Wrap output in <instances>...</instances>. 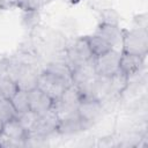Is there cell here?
I'll return each mask as SVG.
<instances>
[{"label":"cell","instance_id":"cell-1","mask_svg":"<svg viewBox=\"0 0 148 148\" xmlns=\"http://www.w3.org/2000/svg\"><path fill=\"white\" fill-rule=\"evenodd\" d=\"M64 51H65V61L71 67V69H73L74 67H76L82 62H86L95 58L92 56V52L89 47L86 37L74 39L67 45V47Z\"/></svg>","mask_w":148,"mask_h":148},{"label":"cell","instance_id":"cell-2","mask_svg":"<svg viewBox=\"0 0 148 148\" xmlns=\"http://www.w3.org/2000/svg\"><path fill=\"white\" fill-rule=\"evenodd\" d=\"M123 52L146 56L148 47V35L146 29L136 28L124 32L123 36Z\"/></svg>","mask_w":148,"mask_h":148},{"label":"cell","instance_id":"cell-3","mask_svg":"<svg viewBox=\"0 0 148 148\" xmlns=\"http://www.w3.org/2000/svg\"><path fill=\"white\" fill-rule=\"evenodd\" d=\"M72 83L67 82L66 80L58 77L51 73H47L45 71H42L38 76L37 81V88L43 90L45 94H47L53 101L60 98L64 90Z\"/></svg>","mask_w":148,"mask_h":148},{"label":"cell","instance_id":"cell-4","mask_svg":"<svg viewBox=\"0 0 148 148\" xmlns=\"http://www.w3.org/2000/svg\"><path fill=\"white\" fill-rule=\"evenodd\" d=\"M58 125H59V119L51 108L50 110H47V111H45L38 116L36 124L27 133H31V134L47 139L52 134L57 133Z\"/></svg>","mask_w":148,"mask_h":148},{"label":"cell","instance_id":"cell-5","mask_svg":"<svg viewBox=\"0 0 148 148\" xmlns=\"http://www.w3.org/2000/svg\"><path fill=\"white\" fill-rule=\"evenodd\" d=\"M120 52L118 50H109L108 52L95 57V68L98 75L111 76L119 71Z\"/></svg>","mask_w":148,"mask_h":148},{"label":"cell","instance_id":"cell-6","mask_svg":"<svg viewBox=\"0 0 148 148\" xmlns=\"http://www.w3.org/2000/svg\"><path fill=\"white\" fill-rule=\"evenodd\" d=\"M103 105L101 101L94 98H81V102L77 106V113L81 119L92 126L104 113Z\"/></svg>","mask_w":148,"mask_h":148},{"label":"cell","instance_id":"cell-7","mask_svg":"<svg viewBox=\"0 0 148 148\" xmlns=\"http://www.w3.org/2000/svg\"><path fill=\"white\" fill-rule=\"evenodd\" d=\"M42 72L37 69V67L35 65H29V64H23L22 69L16 79V84L18 89L25 90V91H30L34 88L37 87V81H38V76L39 73Z\"/></svg>","mask_w":148,"mask_h":148},{"label":"cell","instance_id":"cell-8","mask_svg":"<svg viewBox=\"0 0 148 148\" xmlns=\"http://www.w3.org/2000/svg\"><path fill=\"white\" fill-rule=\"evenodd\" d=\"M28 95H29L30 110L37 112L38 114L50 110L53 105V99L37 87L34 88L32 90L28 91Z\"/></svg>","mask_w":148,"mask_h":148},{"label":"cell","instance_id":"cell-9","mask_svg":"<svg viewBox=\"0 0 148 148\" xmlns=\"http://www.w3.org/2000/svg\"><path fill=\"white\" fill-rule=\"evenodd\" d=\"M145 58L146 56L123 52L119 60V71L127 74L128 76L136 72H140L145 67Z\"/></svg>","mask_w":148,"mask_h":148},{"label":"cell","instance_id":"cell-10","mask_svg":"<svg viewBox=\"0 0 148 148\" xmlns=\"http://www.w3.org/2000/svg\"><path fill=\"white\" fill-rule=\"evenodd\" d=\"M97 75L95 68V58L82 62L72 69V83L75 86L86 83Z\"/></svg>","mask_w":148,"mask_h":148},{"label":"cell","instance_id":"cell-11","mask_svg":"<svg viewBox=\"0 0 148 148\" xmlns=\"http://www.w3.org/2000/svg\"><path fill=\"white\" fill-rule=\"evenodd\" d=\"M96 34L99 35L102 38H104L111 45V47L113 50H118V47L123 45L124 32L120 30V28L118 25L102 23L98 27V30Z\"/></svg>","mask_w":148,"mask_h":148},{"label":"cell","instance_id":"cell-12","mask_svg":"<svg viewBox=\"0 0 148 148\" xmlns=\"http://www.w3.org/2000/svg\"><path fill=\"white\" fill-rule=\"evenodd\" d=\"M90 127L91 126L88 123H86L83 119H81L80 116H76L69 119L60 120L57 128V133L60 135H74L86 130H89Z\"/></svg>","mask_w":148,"mask_h":148},{"label":"cell","instance_id":"cell-13","mask_svg":"<svg viewBox=\"0 0 148 148\" xmlns=\"http://www.w3.org/2000/svg\"><path fill=\"white\" fill-rule=\"evenodd\" d=\"M42 71L51 73L58 77L66 80L67 82L72 83V69L65 61V59H52L51 61L46 62Z\"/></svg>","mask_w":148,"mask_h":148},{"label":"cell","instance_id":"cell-14","mask_svg":"<svg viewBox=\"0 0 148 148\" xmlns=\"http://www.w3.org/2000/svg\"><path fill=\"white\" fill-rule=\"evenodd\" d=\"M5 135L9 136L10 139H14L16 141H22L25 143V138H27V131L22 127L17 118H13L6 123L2 124V131Z\"/></svg>","mask_w":148,"mask_h":148},{"label":"cell","instance_id":"cell-15","mask_svg":"<svg viewBox=\"0 0 148 148\" xmlns=\"http://www.w3.org/2000/svg\"><path fill=\"white\" fill-rule=\"evenodd\" d=\"M128 86V75L121 71L116 72L110 76V95L120 96Z\"/></svg>","mask_w":148,"mask_h":148},{"label":"cell","instance_id":"cell-16","mask_svg":"<svg viewBox=\"0 0 148 148\" xmlns=\"http://www.w3.org/2000/svg\"><path fill=\"white\" fill-rule=\"evenodd\" d=\"M52 110H53L54 113L57 114L59 121L79 116V113H77V106L67 104V103L62 102L61 99H56V101H53Z\"/></svg>","mask_w":148,"mask_h":148},{"label":"cell","instance_id":"cell-17","mask_svg":"<svg viewBox=\"0 0 148 148\" xmlns=\"http://www.w3.org/2000/svg\"><path fill=\"white\" fill-rule=\"evenodd\" d=\"M86 38L88 40L89 47H90L94 57H98V56H101V54H103V53H105L112 49L111 45L97 34H95L92 36H88Z\"/></svg>","mask_w":148,"mask_h":148},{"label":"cell","instance_id":"cell-18","mask_svg":"<svg viewBox=\"0 0 148 148\" xmlns=\"http://www.w3.org/2000/svg\"><path fill=\"white\" fill-rule=\"evenodd\" d=\"M10 102L14 105L17 114L30 109V106H29V95H28V91H25V90L17 89V91L12 96Z\"/></svg>","mask_w":148,"mask_h":148},{"label":"cell","instance_id":"cell-19","mask_svg":"<svg viewBox=\"0 0 148 148\" xmlns=\"http://www.w3.org/2000/svg\"><path fill=\"white\" fill-rule=\"evenodd\" d=\"M17 84L14 80H12L7 75L0 76V97L12 98V96L17 91Z\"/></svg>","mask_w":148,"mask_h":148},{"label":"cell","instance_id":"cell-20","mask_svg":"<svg viewBox=\"0 0 148 148\" xmlns=\"http://www.w3.org/2000/svg\"><path fill=\"white\" fill-rule=\"evenodd\" d=\"M17 117V112L12 104L9 98L0 97V120L2 123H6L13 118Z\"/></svg>","mask_w":148,"mask_h":148},{"label":"cell","instance_id":"cell-21","mask_svg":"<svg viewBox=\"0 0 148 148\" xmlns=\"http://www.w3.org/2000/svg\"><path fill=\"white\" fill-rule=\"evenodd\" d=\"M38 113L37 112H35V111H32V110H27V111H24V112H21V113H18L17 114V119H18V121H20V124L22 125V127L27 131V132H29L32 127H34V125L36 124V121H37V119H38Z\"/></svg>","mask_w":148,"mask_h":148},{"label":"cell","instance_id":"cell-22","mask_svg":"<svg viewBox=\"0 0 148 148\" xmlns=\"http://www.w3.org/2000/svg\"><path fill=\"white\" fill-rule=\"evenodd\" d=\"M102 17H103V22L102 23L118 25L119 16H118V14L113 9H106V10L102 12Z\"/></svg>","mask_w":148,"mask_h":148},{"label":"cell","instance_id":"cell-23","mask_svg":"<svg viewBox=\"0 0 148 148\" xmlns=\"http://www.w3.org/2000/svg\"><path fill=\"white\" fill-rule=\"evenodd\" d=\"M25 143L22 141H16L14 139H10L9 136L5 135L3 133H0V147H24Z\"/></svg>","mask_w":148,"mask_h":148},{"label":"cell","instance_id":"cell-24","mask_svg":"<svg viewBox=\"0 0 148 148\" xmlns=\"http://www.w3.org/2000/svg\"><path fill=\"white\" fill-rule=\"evenodd\" d=\"M16 2L25 9H32V0H16Z\"/></svg>","mask_w":148,"mask_h":148},{"label":"cell","instance_id":"cell-25","mask_svg":"<svg viewBox=\"0 0 148 148\" xmlns=\"http://www.w3.org/2000/svg\"><path fill=\"white\" fill-rule=\"evenodd\" d=\"M51 0H32V9H37L42 6H44L45 3L50 2Z\"/></svg>","mask_w":148,"mask_h":148},{"label":"cell","instance_id":"cell-26","mask_svg":"<svg viewBox=\"0 0 148 148\" xmlns=\"http://www.w3.org/2000/svg\"><path fill=\"white\" fill-rule=\"evenodd\" d=\"M12 2H16V0H0V7L6 6V5H9Z\"/></svg>","mask_w":148,"mask_h":148},{"label":"cell","instance_id":"cell-27","mask_svg":"<svg viewBox=\"0 0 148 148\" xmlns=\"http://www.w3.org/2000/svg\"><path fill=\"white\" fill-rule=\"evenodd\" d=\"M2 124H3V123L0 120V133H1V131H2Z\"/></svg>","mask_w":148,"mask_h":148},{"label":"cell","instance_id":"cell-28","mask_svg":"<svg viewBox=\"0 0 148 148\" xmlns=\"http://www.w3.org/2000/svg\"><path fill=\"white\" fill-rule=\"evenodd\" d=\"M1 75H3V74H1V73H0V76H1Z\"/></svg>","mask_w":148,"mask_h":148}]
</instances>
